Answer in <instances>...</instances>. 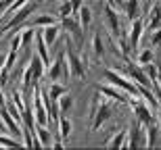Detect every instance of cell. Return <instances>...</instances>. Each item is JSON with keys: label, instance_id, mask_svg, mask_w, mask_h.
Segmentation results:
<instances>
[{"label": "cell", "instance_id": "1", "mask_svg": "<svg viewBox=\"0 0 161 150\" xmlns=\"http://www.w3.org/2000/svg\"><path fill=\"white\" fill-rule=\"evenodd\" d=\"M46 75L50 81H67V79L71 77V73H69V65H67V59H65V50H61L54 60H50V65L46 67Z\"/></svg>", "mask_w": 161, "mask_h": 150}, {"label": "cell", "instance_id": "2", "mask_svg": "<svg viewBox=\"0 0 161 150\" xmlns=\"http://www.w3.org/2000/svg\"><path fill=\"white\" fill-rule=\"evenodd\" d=\"M63 50H65V59H67V65H69L71 77L78 79V81H82V79L86 77V63H84L82 56L75 52V48H73V44H71V38L67 40V44H65Z\"/></svg>", "mask_w": 161, "mask_h": 150}, {"label": "cell", "instance_id": "3", "mask_svg": "<svg viewBox=\"0 0 161 150\" xmlns=\"http://www.w3.org/2000/svg\"><path fill=\"white\" fill-rule=\"evenodd\" d=\"M36 8H38V2H36V0H30L27 4H23L21 8H17V11H15L11 17L4 21V23H0V25H2L6 31L13 29V27H21V25H23L25 21L34 15V13H36Z\"/></svg>", "mask_w": 161, "mask_h": 150}, {"label": "cell", "instance_id": "4", "mask_svg": "<svg viewBox=\"0 0 161 150\" xmlns=\"http://www.w3.org/2000/svg\"><path fill=\"white\" fill-rule=\"evenodd\" d=\"M105 79H107V84H111V85H115V88L124 90L128 96H138V85L134 84L130 77H125V75L117 73L115 69H105Z\"/></svg>", "mask_w": 161, "mask_h": 150}, {"label": "cell", "instance_id": "5", "mask_svg": "<svg viewBox=\"0 0 161 150\" xmlns=\"http://www.w3.org/2000/svg\"><path fill=\"white\" fill-rule=\"evenodd\" d=\"M111 117H113V106H111V100L103 96V100L98 102V106H96L94 115L90 117V129H92V132H98V129H101V127L105 125Z\"/></svg>", "mask_w": 161, "mask_h": 150}, {"label": "cell", "instance_id": "6", "mask_svg": "<svg viewBox=\"0 0 161 150\" xmlns=\"http://www.w3.org/2000/svg\"><path fill=\"white\" fill-rule=\"evenodd\" d=\"M128 104H130L132 113H134V117H136L142 125H149V123H153V111H151V106L147 104V102L142 100L140 96H130L128 98Z\"/></svg>", "mask_w": 161, "mask_h": 150}, {"label": "cell", "instance_id": "7", "mask_svg": "<svg viewBox=\"0 0 161 150\" xmlns=\"http://www.w3.org/2000/svg\"><path fill=\"white\" fill-rule=\"evenodd\" d=\"M138 146H144V125L134 117L125 132V148H138Z\"/></svg>", "mask_w": 161, "mask_h": 150}, {"label": "cell", "instance_id": "8", "mask_svg": "<svg viewBox=\"0 0 161 150\" xmlns=\"http://www.w3.org/2000/svg\"><path fill=\"white\" fill-rule=\"evenodd\" d=\"M61 29H65L69 34V38L75 40L78 46L84 44V29H82V25L78 23V17H71V15L69 17H61Z\"/></svg>", "mask_w": 161, "mask_h": 150}, {"label": "cell", "instance_id": "9", "mask_svg": "<svg viewBox=\"0 0 161 150\" xmlns=\"http://www.w3.org/2000/svg\"><path fill=\"white\" fill-rule=\"evenodd\" d=\"M125 73H128V77H130L136 85H142V88H149V90L153 88V84H151V79L147 77L142 65H134V63H130V60H125Z\"/></svg>", "mask_w": 161, "mask_h": 150}, {"label": "cell", "instance_id": "10", "mask_svg": "<svg viewBox=\"0 0 161 150\" xmlns=\"http://www.w3.org/2000/svg\"><path fill=\"white\" fill-rule=\"evenodd\" d=\"M105 23H107V29L113 38H117L121 34V19H119V13L115 11V6L111 2H107L105 6Z\"/></svg>", "mask_w": 161, "mask_h": 150}, {"label": "cell", "instance_id": "11", "mask_svg": "<svg viewBox=\"0 0 161 150\" xmlns=\"http://www.w3.org/2000/svg\"><path fill=\"white\" fill-rule=\"evenodd\" d=\"M96 90L101 92L105 98H109V100H113V102H128V98H130L124 90H119V88H115L111 84H98Z\"/></svg>", "mask_w": 161, "mask_h": 150}, {"label": "cell", "instance_id": "12", "mask_svg": "<svg viewBox=\"0 0 161 150\" xmlns=\"http://www.w3.org/2000/svg\"><path fill=\"white\" fill-rule=\"evenodd\" d=\"M130 34H128V40H130V46L132 50H138V44H140V40H142V34L144 29H147V25H144V21L140 17L134 19V21H130Z\"/></svg>", "mask_w": 161, "mask_h": 150}, {"label": "cell", "instance_id": "13", "mask_svg": "<svg viewBox=\"0 0 161 150\" xmlns=\"http://www.w3.org/2000/svg\"><path fill=\"white\" fill-rule=\"evenodd\" d=\"M53 144V136L48 125H36L34 129V148H48Z\"/></svg>", "mask_w": 161, "mask_h": 150}, {"label": "cell", "instance_id": "14", "mask_svg": "<svg viewBox=\"0 0 161 150\" xmlns=\"http://www.w3.org/2000/svg\"><path fill=\"white\" fill-rule=\"evenodd\" d=\"M27 67L31 69V77H34V85H38L42 81V77L46 75V65H44V60L38 56V54H31L30 63H27Z\"/></svg>", "mask_w": 161, "mask_h": 150}, {"label": "cell", "instance_id": "15", "mask_svg": "<svg viewBox=\"0 0 161 150\" xmlns=\"http://www.w3.org/2000/svg\"><path fill=\"white\" fill-rule=\"evenodd\" d=\"M42 31V38H44V42L48 44V48H53L57 40L61 36V25L59 23H53V25H46V27H40Z\"/></svg>", "mask_w": 161, "mask_h": 150}, {"label": "cell", "instance_id": "16", "mask_svg": "<svg viewBox=\"0 0 161 150\" xmlns=\"http://www.w3.org/2000/svg\"><path fill=\"white\" fill-rule=\"evenodd\" d=\"M159 125H157L155 121H153V123H149V125H144V146H147V148H153V146H157L159 144V142H157V140H159Z\"/></svg>", "mask_w": 161, "mask_h": 150}, {"label": "cell", "instance_id": "17", "mask_svg": "<svg viewBox=\"0 0 161 150\" xmlns=\"http://www.w3.org/2000/svg\"><path fill=\"white\" fill-rule=\"evenodd\" d=\"M90 52H92V60H94V63H101L103 56H105V44H103V38H101V34H98V31L92 36Z\"/></svg>", "mask_w": 161, "mask_h": 150}, {"label": "cell", "instance_id": "18", "mask_svg": "<svg viewBox=\"0 0 161 150\" xmlns=\"http://www.w3.org/2000/svg\"><path fill=\"white\" fill-rule=\"evenodd\" d=\"M36 29H38V27H31V25L19 27V40H21V48H23V50H27V48H30V44L34 42Z\"/></svg>", "mask_w": 161, "mask_h": 150}, {"label": "cell", "instance_id": "19", "mask_svg": "<svg viewBox=\"0 0 161 150\" xmlns=\"http://www.w3.org/2000/svg\"><path fill=\"white\" fill-rule=\"evenodd\" d=\"M144 25H147L151 31L157 29V27H161V2L151 4V8H149V23H144Z\"/></svg>", "mask_w": 161, "mask_h": 150}, {"label": "cell", "instance_id": "20", "mask_svg": "<svg viewBox=\"0 0 161 150\" xmlns=\"http://www.w3.org/2000/svg\"><path fill=\"white\" fill-rule=\"evenodd\" d=\"M57 132H59V136H61L63 140H67L69 136H71V132H73V123H71V119H69L67 115H61V117H59Z\"/></svg>", "mask_w": 161, "mask_h": 150}, {"label": "cell", "instance_id": "21", "mask_svg": "<svg viewBox=\"0 0 161 150\" xmlns=\"http://www.w3.org/2000/svg\"><path fill=\"white\" fill-rule=\"evenodd\" d=\"M44 92H46V96L50 98V100H59L67 92V88H65V84H61V81H50V85H48Z\"/></svg>", "mask_w": 161, "mask_h": 150}, {"label": "cell", "instance_id": "22", "mask_svg": "<svg viewBox=\"0 0 161 150\" xmlns=\"http://www.w3.org/2000/svg\"><path fill=\"white\" fill-rule=\"evenodd\" d=\"M57 104H59V113L61 115H69L73 111V104H75V100H73V96L69 94V92H65L63 96L57 100Z\"/></svg>", "mask_w": 161, "mask_h": 150}, {"label": "cell", "instance_id": "23", "mask_svg": "<svg viewBox=\"0 0 161 150\" xmlns=\"http://www.w3.org/2000/svg\"><path fill=\"white\" fill-rule=\"evenodd\" d=\"M125 17L128 21H134V19L140 17V2L138 0H125Z\"/></svg>", "mask_w": 161, "mask_h": 150}, {"label": "cell", "instance_id": "24", "mask_svg": "<svg viewBox=\"0 0 161 150\" xmlns=\"http://www.w3.org/2000/svg\"><path fill=\"white\" fill-rule=\"evenodd\" d=\"M105 146L107 148H125V132L121 129V132H115L111 138L105 142Z\"/></svg>", "mask_w": 161, "mask_h": 150}, {"label": "cell", "instance_id": "25", "mask_svg": "<svg viewBox=\"0 0 161 150\" xmlns=\"http://www.w3.org/2000/svg\"><path fill=\"white\" fill-rule=\"evenodd\" d=\"M57 23V19L53 17V15H48V13H44V15H38V17H34L30 21L31 27H46V25H53Z\"/></svg>", "mask_w": 161, "mask_h": 150}, {"label": "cell", "instance_id": "26", "mask_svg": "<svg viewBox=\"0 0 161 150\" xmlns=\"http://www.w3.org/2000/svg\"><path fill=\"white\" fill-rule=\"evenodd\" d=\"M78 23L82 25V29H84V31L88 29V25L92 23V11H90L86 4H84L82 8H80V13H78Z\"/></svg>", "mask_w": 161, "mask_h": 150}, {"label": "cell", "instance_id": "27", "mask_svg": "<svg viewBox=\"0 0 161 150\" xmlns=\"http://www.w3.org/2000/svg\"><path fill=\"white\" fill-rule=\"evenodd\" d=\"M153 60H155L153 48H140V52L136 50V63L138 65H147V63H153Z\"/></svg>", "mask_w": 161, "mask_h": 150}, {"label": "cell", "instance_id": "28", "mask_svg": "<svg viewBox=\"0 0 161 150\" xmlns=\"http://www.w3.org/2000/svg\"><path fill=\"white\" fill-rule=\"evenodd\" d=\"M0 146H4V148H17V146H21V140L11 138L4 132H0Z\"/></svg>", "mask_w": 161, "mask_h": 150}, {"label": "cell", "instance_id": "29", "mask_svg": "<svg viewBox=\"0 0 161 150\" xmlns=\"http://www.w3.org/2000/svg\"><path fill=\"white\" fill-rule=\"evenodd\" d=\"M144 73H147V77L151 79V84H155L157 81V73H159V67L155 65V63H147V65H142Z\"/></svg>", "mask_w": 161, "mask_h": 150}, {"label": "cell", "instance_id": "30", "mask_svg": "<svg viewBox=\"0 0 161 150\" xmlns=\"http://www.w3.org/2000/svg\"><path fill=\"white\" fill-rule=\"evenodd\" d=\"M71 15V2L69 0H63L59 6V17H69Z\"/></svg>", "mask_w": 161, "mask_h": 150}, {"label": "cell", "instance_id": "31", "mask_svg": "<svg viewBox=\"0 0 161 150\" xmlns=\"http://www.w3.org/2000/svg\"><path fill=\"white\" fill-rule=\"evenodd\" d=\"M13 102H15V104H17L19 108H21V111H23L25 108V100H23V92H19V90H15L13 92V98H11Z\"/></svg>", "mask_w": 161, "mask_h": 150}, {"label": "cell", "instance_id": "32", "mask_svg": "<svg viewBox=\"0 0 161 150\" xmlns=\"http://www.w3.org/2000/svg\"><path fill=\"white\" fill-rule=\"evenodd\" d=\"M151 44H153V46H161V27L151 31Z\"/></svg>", "mask_w": 161, "mask_h": 150}, {"label": "cell", "instance_id": "33", "mask_svg": "<svg viewBox=\"0 0 161 150\" xmlns=\"http://www.w3.org/2000/svg\"><path fill=\"white\" fill-rule=\"evenodd\" d=\"M71 2V17H78L80 8L84 6V0H69Z\"/></svg>", "mask_w": 161, "mask_h": 150}, {"label": "cell", "instance_id": "34", "mask_svg": "<svg viewBox=\"0 0 161 150\" xmlns=\"http://www.w3.org/2000/svg\"><path fill=\"white\" fill-rule=\"evenodd\" d=\"M50 146H53L54 150H63V146H65V144H63V138L59 136L57 140H53V144H50Z\"/></svg>", "mask_w": 161, "mask_h": 150}, {"label": "cell", "instance_id": "35", "mask_svg": "<svg viewBox=\"0 0 161 150\" xmlns=\"http://www.w3.org/2000/svg\"><path fill=\"white\" fill-rule=\"evenodd\" d=\"M6 100H8V98L4 96V90L0 88V106H4V104H6Z\"/></svg>", "mask_w": 161, "mask_h": 150}, {"label": "cell", "instance_id": "36", "mask_svg": "<svg viewBox=\"0 0 161 150\" xmlns=\"http://www.w3.org/2000/svg\"><path fill=\"white\" fill-rule=\"evenodd\" d=\"M6 36V29H4V27H2V25H0V40H2V38H4Z\"/></svg>", "mask_w": 161, "mask_h": 150}, {"label": "cell", "instance_id": "37", "mask_svg": "<svg viewBox=\"0 0 161 150\" xmlns=\"http://www.w3.org/2000/svg\"><path fill=\"white\" fill-rule=\"evenodd\" d=\"M4 56H6V54L0 52V69H2V65H4Z\"/></svg>", "mask_w": 161, "mask_h": 150}, {"label": "cell", "instance_id": "38", "mask_svg": "<svg viewBox=\"0 0 161 150\" xmlns=\"http://www.w3.org/2000/svg\"><path fill=\"white\" fill-rule=\"evenodd\" d=\"M157 119H159V121H157V123H159V132H161V113L157 115Z\"/></svg>", "mask_w": 161, "mask_h": 150}, {"label": "cell", "instance_id": "39", "mask_svg": "<svg viewBox=\"0 0 161 150\" xmlns=\"http://www.w3.org/2000/svg\"><path fill=\"white\" fill-rule=\"evenodd\" d=\"M147 2H155V0H147Z\"/></svg>", "mask_w": 161, "mask_h": 150}, {"label": "cell", "instance_id": "40", "mask_svg": "<svg viewBox=\"0 0 161 150\" xmlns=\"http://www.w3.org/2000/svg\"><path fill=\"white\" fill-rule=\"evenodd\" d=\"M109 2H111V4H113V0H109Z\"/></svg>", "mask_w": 161, "mask_h": 150}, {"label": "cell", "instance_id": "41", "mask_svg": "<svg viewBox=\"0 0 161 150\" xmlns=\"http://www.w3.org/2000/svg\"><path fill=\"white\" fill-rule=\"evenodd\" d=\"M61 2H63V0H61Z\"/></svg>", "mask_w": 161, "mask_h": 150}]
</instances>
